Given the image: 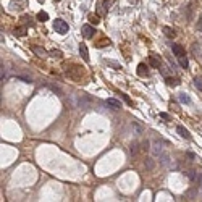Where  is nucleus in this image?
Wrapping results in <instances>:
<instances>
[{
    "label": "nucleus",
    "mask_w": 202,
    "mask_h": 202,
    "mask_svg": "<svg viewBox=\"0 0 202 202\" xmlns=\"http://www.w3.org/2000/svg\"><path fill=\"white\" fill-rule=\"evenodd\" d=\"M74 99V105L78 108H82V110H88L89 105H91V99L88 96H73Z\"/></svg>",
    "instance_id": "obj_1"
},
{
    "label": "nucleus",
    "mask_w": 202,
    "mask_h": 202,
    "mask_svg": "<svg viewBox=\"0 0 202 202\" xmlns=\"http://www.w3.org/2000/svg\"><path fill=\"white\" fill-rule=\"evenodd\" d=\"M53 29L57 31L58 34H66L70 27H68V23L58 18V19H55V21H53Z\"/></svg>",
    "instance_id": "obj_2"
},
{
    "label": "nucleus",
    "mask_w": 202,
    "mask_h": 202,
    "mask_svg": "<svg viewBox=\"0 0 202 202\" xmlns=\"http://www.w3.org/2000/svg\"><path fill=\"white\" fill-rule=\"evenodd\" d=\"M150 152H152V155H154V157H160L162 154L165 152V150H163V142H160V141H154V142H152V146H150Z\"/></svg>",
    "instance_id": "obj_3"
},
{
    "label": "nucleus",
    "mask_w": 202,
    "mask_h": 202,
    "mask_svg": "<svg viewBox=\"0 0 202 202\" xmlns=\"http://www.w3.org/2000/svg\"><path fill=\"white\" fill-rule=\"evenodd\" d=\"M81 33H82V36H84L86 39H92L94 34H96V29H94V26H91V25H84L81 27Z\"/></svg>",
    "instance_id": "obj_4"
},
{
    "label": "nucleus",
    "mask_w": 202,
    "mask_h": 202,
    "mask_svg": "<svg viewBox=\"0 0 202 202\" xmlns=\"http://www.w3.org/2000/svg\"><path fill=\"white\" fill-rule=\"evenodd\" d=\"M105 104H107V107H110L112 110H120V108H121L120 100H117V99H112V97H110V99H107V102H105Z\"/></svg>",
    "instance_id": "obj_5"
},
{
    "label": "nucleus",
    "mask_w": 202,
    "mask_h": 202,
    "mask_svg": "<svg viewBox=\"0 0 202 202\" xmlns=\"http://www.w3.org/2000/svg\"><path fill=\"white\" fill-rule=\"evenodd\" d=\"M172 50H173V53H175V57H184V49L181 47L180 44H173L172 45Z\"/></svg>",
    "instance_id": "obj_6"
},
{
    "label": "nucleus",
    "mask_w": 202,
    "mask_h": 202,
    "mask_svg": "<svg viewBox=\"0 0 202 202\" xmlns=\"http://www.w3.org/2000/svg\"><path fill=\"white\" fill-rule=\"evenodd\" d=\"M170 162H172V160H170V155H168L167 152H163L160 157H158V163H160L162 167H168Z\"/></svg>",
    "instance_id": "obj_7"
},
{
    "label": "nucleus",
    "mask_w": 202,
    "mask_h": 202,
    "mask_svg": "<svg viewBox=\"0 0 202 202\" xmlns=\"http://www.w3.org/2000/svg\"><path fill=\"white\" fill-rule=\"evenodd\" d=\"M176 131H178V134H180L183 139H191V134H189V131L184 128V126H178Z\"/></svg>",
    "instance_id": "obj_8"
},
{
    "label": "nucleus",
    "mask_w": 202,
    "mask_h": 202,
    "mask_svg": "<svg viewBox=\"0 0 202 202\" xmlns=\"http://www.w3.org/2000/svg\"><path fill=\"white\" fill-rule=\"evenodd\" d=\"M79 53H81V57H82L84 62H89V52H88V47H86L84 44L79 45Z\"/></svg>",
    "instance_id": "obj_9"
},
{
    "label": "nucleus",
    "mask_w": 202,
    "mask_h": 202,
    "mask_svg": "<svg viewBox=\"0 0 202 202\" xmlns=\"http://www.w3.org/2000/svg\"><path fill=\"white\" fill-rule=\"evenodd\" d=\"M144 167H146V170H149V172H150V170H154V168H155V160H154V158H150V157H147L144 160Z\"/></svg>",
    "instance_id": "obj_10"
},
{
    "label": "nucleus",
    "mask_w": 202,
    "mask_h": 202,
    "mask_svg": "<svg viewBox=\"0 0 202 202\" xmlns=\"http://www.w3.org/2000/svg\"><path fill=\"white\" fill-rule=\"evenodd\" d=\"M129 152H131V155H133V157H136L137 154H139V144H137L136 141L129 144Z\"/></svg>",
    "instance_id": "obj_11"
},
{
    "label": "nucleus",
    "mask_w": 202,
    "mask_h": 202,
    "mask_svg": "<svg viewBox=\"0 0 202 202\" xmlns=\"http://www.w3.org/2000/svg\"><path fill=\"white\" fill-rule=\"evenodd\" d=\"M149 63H150V66H154V68H158V66H160V58H158L157 55H150Z\"/></svg>",
    "instance_id": "obj_12"
},
{
    "label": "nucleus",
    "mask_w": 202,
    "mask_h": 202,
    "mask_svg": "<svg viewBox=\"0 0 202 202\" xmlns=\"http://www.w3.org/2000/svg\"><path fill=\"white\" fill-rule=\"evenodd\" d=\"M137 74H139V76H147L149 74L147 66H146L144 63H139V65H137Z\"/></svg>",
    "instance_id": "obj_13"
},
{
    "label": "nucleus",
    "mask_w": 202,
    "mask_h": 202,
    "mask_svg": "<svg viewBox=\"0 0 202 202\" xmlns=\"http://www.w3.org/2000/svg\"><path fill=\"white\" fill-rule=\"evenodd\" d=\"M167 86H170V88H176V86H180V79L178 78H168L167 76Z\"/></svg>",
    "instance_id": "obj_14"
},
{
    "label": "nucleus",
    "mask_w": 202,
    "mask_h": 202,
    "mask_svg": "<svg viewBox=\"0 0 202 202\" xmlns=\"http://www.w3.org/2000/svg\"><path fill=\"white\" fill-rule=\"evenodd\" d=\"M178 99H180V102L181 104H191V99H189V96L188 94H180V96H178Z\"/></svg>",
    "instance_id": "obj_15"
},
{
    "label": "nucleus",
    "mask_w": 202,
    "mask_h": 202,
    "mask_svg": "<svg viewBox=\"0 0 202 202\" xmlns=\"http://www.w3.org/2000/svg\"><path fill=\"white\" fill-rule=\"evenodd\" d=\"M163 34L167 36V37H175V31H173L170 26H165L163 27Z\"/></svg>",
    "instance_id": "obj_16"
},
{
    "label": "nucleus",
    "mask_w": 202,
    "mask_h": 202,
    "mask_svg": "<svg viewBox=\"0 0 202 202\" xmlns=\"http://www.w3.org/2000/svg\"><path fill=\"white\" fill-rule=\"evenodd\" d=\"M47 86H49V89H50V91H53L55 94H58V96H62V89L58 88V86H55V84H50V82H49V84H47Z\"/></svg>",
    "instance_id": "obj_17"
},
{
    "label": "nucleus",
    "mask_w": 202,
    "mask_h": 202,
    "mask_svg": "<svg viewBox=\"0 0 202 202\" xmlns=\"http://www.w3.org/2000/svg\"><path fill=\"white\" fill-rule=\"evenodd\" d=\"M37 19H39V21H47V19H49V15H47L45 11H39V13H37Z\"/></svg>",
    "instance_id": "obj_18"
},
{
    "label": "nucleus",
    "mask_w": 202,
    "mask_h": 202,
    "mask_svg": "<svg viewBox=\"0 0 202 202\" xmlns=\"http://www.w3.org/2000/svg\"><path fill=\"white\" fill-rule=\"evenodd\" d=\"M196 194H197V189H189V191L184 194V197H186V199H189V201H191L192 197L196 196Z\"/></svg>",
    "instance_id": "obj_19"
},
{
    "label": "nucleus",
    "mask_w": 202,
    "mask_h": 202,
    "mask_svg": "<svg viewBox=\"0 0 202 202\" xmlns=\"http://www.w3.org/2000/svg\"><path fill=\"white\" fill-rule=\"evenodd\" d=\"M33 50L39 55V57H45V53H47L44 49H41V47H33Z\"/></svg>",
    "instance_id": "obj_20"
},
{
    "label": "nucleus",
    "mask_w": 202,
    "mask_h": 202,
    "mask_svg": "<svg viewBox=\"0 0 202 202\" xmlns=\"http://www.w3.org/2000/svg\"><path fill=\"white\" fill-rule=\"evenodd\" d=\"M194 86H196V89L202 91V78H194Z\"/></svg>",
    "instance_id": "obj_21"
},
{
    "label": "nucleus",
    "mask_w": 202,
    "mask_h": 202,
    "mask_svg": "<svg viewBox=\"0 0 202 202\" xmlns=\"http://www.w3.org/2000/svg\"><path fill=\"white\" fill-rule=\"evenodd\" d=\"M15 36H19V37L26 36V29H25V27H18V29H15Z\"/></svg>",
    "instance_id": "obj_22"
},
{
    "label": "nucleus",
    "mask_w": 202,
    "mask_h": 202,
    "mask_svg": "<svg viewBox=\"0 0 202 202\" xmlns=\"http://www.w3.org/2000/svg\"><path fill=\"white\" fill-rule=\"evenodd\" d=\"M50 55H52V57H55V58H62V57H63V53L60 52V50H57V49L50 50Z\"/></svg>",
    "instance_id": "obj_23"
},
{
    "label": "nucleus",
    "mask_w": 202,
    "mask_h": 202,
    "mask_svg": "<svg viewBox=\"0 0 202 202\" xmlns=\"http://www.w3.org/2000/svg\"><path fill=\"white\" fill-rule=\"evenodd\" d=\"M180 65L183 66V68H188L189 62H188V58H186V55H184V57H180Z\"/></svg>",
    "instance_id": "obj_24"
},
{
    "label": "nucleus",
    "mask_w": 202,
    "mask_h": 202,
    "mask_svg": "<svg viewBox=\"0 0 202 202\" xmlns=\"http://www.w3.org/2000/svg\"><path fill=\"white\" fill-rule=\"evenodd\" d=\"M131 128L134 129V131H136V134H142V128H141V126H137L136 123H134V121L131 123Z\"/></svg>",
    "instance_id": "obj_25"
},
{
    "label": "nucleus",
    "mask_w": 202,
    "mask_h": 202,
    "mask_svg": "<svg viewBox=\"0 0 202 202\" xmlns=\"http://www.w3.org/2000/svg\"><path fill=\"white\" fill-rule=\"evenodd\" d=\"M18 79H23L25 82H27V84H31V82H33V79H31L29 76H23V74H19V76H18Z\"/></svg>",
    "instance_id": "obj_26"
},
{
    "label": "nucleus",
    "mask_w": 202,
    "mask_h": 202,
    "mask_svg": "<svg viewBox=\"0 0 202 202\" xmlns=\"http://www.w3.org/2000/svg\"><path fill=\"white\" fill-rule=\"evenodd\" d=\"M120 96H121V97H123V100H125V102H126V104H128V105H133L131 99H129L128 96H126V94H120Z\"/></svg>",
    "instance_id": "obj_27"
},
{
    "label": "nucleus",
    "mask_w": 202,
    "mask_h": 202,
    "mask_svg": "<svg viewBox=\"0 0 202 202\" xmlns=\"http://www.w3.org/2000/svg\"><path fill=\"white\" fill-rule=\"evenodd\" d=\"M5 78H7V70L3 68V66H2V74H0V79H2V81H3V79H5Z\"/></svg>",
    "instance_id": "obj_28"
},
{
    "label": "nucleus",
    "mask_w": 202,
    "mask_h": 202,
    "mask_svg": "<svg viewBox=\"0 0 202 202\" xmlns=\"http://www.w3.org/2000/svg\"><path fill=\"white\" fill-rule=\"evenodd\" d=\"M142 150H149L150 147H149V142L147 141H146V142H142V147H141Z\"/></svg>",
    "instance_id": "obj_29"
},
{
    "label": "nucleus",
    "mask_w": 202,
    "mask_h": 202,
    "mask_svg": "<svg viewBox=\"0 0 202 202\" xmlns=\"http://www.w3.org/2000/svg\"><path fill=\"white\" fill-rule=\"evenodd\" d=\"M110 2H112V0H105V2H104V8H105V10H108V7H110Z\"/></svg>",
    "instance_id": "obj_30"
},
{
    "label": "nucleus",
    "mask_w": 202,
    "mask_h": 202,
    "mask_svg": "<svg viewBox=\"0 0 202 202\" xmlns=\"http://www.w3.org/2000/svg\"><path fill=\"white\" fill-rule=\"evenodd\" d=\"M160 118H163V120H170V115H167V113H160Z\"/></svg>",
    "instance_id": "obj_31"
},
{
    "label": "nucleus",
    "mask_w": 202,
    "mask_h": 202,
    "mask_svg": "<svg viewBox=\"0 0 202 202\" xmlns=\"http://www.w3.org/2000/svg\"><path fill=\"white\" fill-rule=\"evenodd\" d=\"M197 29H199V31H202V16L199 18V23H197Z\"/></svg>",
    "instance_id": "obj_32"
},
{
    "label": "nucleus",
    "mask_w": 202,
    "mask_h": 202,
    "mask_svg": "<svg viewBox=\"0 0 202 202\" xmlns=\"http://www.w3.org/2000/svg\"><path fill=\"white\" fill-rule=\"evenodd\" d=\"M91 21H92L94 25H97V23H99V19H97V16H92V18H91Z\"/></svg>",
    "instance_id": "obj_33"
},
{
    "label": "nucleus",
    "mask_w": 202,
    "mask_h": 202,
    "mask_svg": "<svg viewBox=\"0 0 202 202\" xmlns=\"http://www.w3.org/2000/svg\"><path fill=\"white\" fill-rule=\"evenodd\" d=\"M197 186H199V196L202 197V183H199V184H197Z\"/></svg>",
    "instance_id": "obj_34"
}]
</instances>
